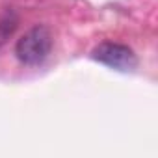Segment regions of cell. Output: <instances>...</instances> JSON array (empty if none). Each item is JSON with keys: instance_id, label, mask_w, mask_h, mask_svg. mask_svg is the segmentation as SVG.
Instances as JSON below:
<instances>
[{"instance_id": "obj_1", "label": "cell", "mask_w": 158, "mask_h": 158, "mask_svg": "<svg viewBox=\"0 0 158 158\" xmlns=\"http://www.w3.org/2000/svg\"><path fill=\"white\" fill-rule=\"evenodd\" d=\"M52 50V34L47 26L35 24L15 45V56L24 65L43 63Z\"/></svg>"}, {"instance_id": "obj_2", "label": "cell", "mask_w": 158, "mask_h": 158, "mask_svg": "<svg viewBox=\"0 0 158 158\" xmlns=\"http://www.w3.org/2000/svg\"><path fill=\"white\" fill-rule=\"evenodd\" d=\"M91 58L121 73H130L138 67V56L134 54V50L128 45H123V43L104 41L91 50Z\"/></svg>"}]
</instances>
